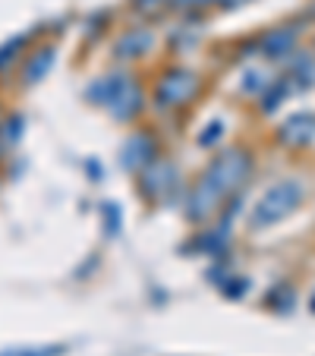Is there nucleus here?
<instances>
[{"mask_svg": "<svg viewBox=\"0 0 315 356\" xmlns=\"http://www.w3.org/2000/svg\"><path fill=\"white\" fill-rule=\"evenodd\" d=\"M252 174V155L243 148H227L224 155H218L215 161L205 168V174L199 177V183L193 186L186 202L189 221H205L211 211H218L224 199L230 193L246 183V177Z\"/></svg>", "mask_w": 315, "mask_h": 356, "instance_id": "1", "label": "nucleus"}, {"mask_svg": "<svg viewBox=\"0 0 315 356\" xmlns=\"http://www.w3.org/2000/svg\"><path fill=\"white\" fill-rule=\"evenodd\" d=\"M302 202V183L300 180H281L268 189V193L259 199L255 205L252 218H249V227L252 230H261V227H271V224L284 221L290 211L296 209Z\"/></svg>", "mask_w": 315, "mask_h": 356, "instance_id": "2", "label": "nucleus"}, {"mask_svg": "<svg viewBox=\"0 0 315 356\" xmlns=\"http://www.w3.org/2000/svg\"><path fill=\"white\" fill-rule=\"evenodd\" d=\"M202 92V79L186 67H174L158 79V88H154V101L158 108H183L195 95Z\"/></svg>", "mask_w": 315, "mask_h": 356, "instance_id": "3", "label": "nucleus"}, {"mask_svg": "<svg viewBox=\"0 0 315 356\" xmlns=\"http://www.w3.org/2000/svg\"><path fill=\"white\" fill-rule=\"evenodd\" d=\"M158 158V142L152 133H133L120 148V164L127 170H145Z\"/></svg>", "mask_w": 315, "mask_h": 356, "instance_id": "4", "label": "nucleus"}, {"mask_svg": "<svg viewBox=\"0 0 315 356\" xmlns=\"http://www.w3.org/2000/svg\"><path fill=\"white\" fill-rule=\"evenodd\" d=\"M170 186H177V168L170 161H158V158H154V161L142 170L139 189L148 195V199H161Z\"/></svg>", "mask_w": 315, "mask_h": 356, "instance_id": "5", "label": "nucleus"}, {"mask_svg": "<svg viewBox=\"0 0 315 356\" xmlns=\"http://www.w3.org/2000/svg\"><path fill=\"white\" fill-rule=\"evenodd\" d=\"M281 142L284 145H309L315 139V114L309 111H296L281 123Z\"/></svg>", "mask_w": 315, "mask_h": 356, "instance_id": "6", "label": "nucleus"}, {"mask_svg": "<svg viewBox=\"0 0 315 356\" xmlns=\"http://www.w3.org/2000/svg\"><path fill=\"white\" fill-rule=\"evenodd\" d=\"M142 108H145V98H142V88L136 86L133 79H129L127 86L120 88V95H117V98L108 104V114L114 117V120H120V123H123V120H133V117L139 114Z\"/></svg>", "mask_w": 315, "mask_h": 356, "instance_id": "7", "label": "nucleus"}, {"mask_svg": "<svg viewBox=\"0 0 315 356\" xmlns=\"http://www.w3.org/2000/svg\"><path fill=\"white\" fill-rule=\"evenodd\" d=\"M152 44H154V35L148 32V29H129V32H123L120 38L114 41V57H120V60H133V57L148 54Z\"/></svg>", "mask_w": 315, "mask_h": 356, "instance_id": "8", "label": "nucleus"}, {"mask_svg": "<svg viewBox=\"0 0 315 356\" xmlns=\"http://www.w3.org/2000/svg\"><path fill=\"white\" fill-rule=\"evenodd\" d=\"M296 29L293 26H281V29H271L265 38L259 41L261 54L271 57V60H284V57L293 54V44H296Z\"/></svg>", "mask_w": 315, "mask_h": 356, "instance_id": "9", "label": "nucleus"}, {"mask_svg": "<svg viewBox=\"0 0 315 356\" xmlns=\"http://www.w3.org/2000/svg\"><path fill=\"white\" fill-rule=\"evenodd\" d=\"M133 79V76L127 73H111V76H101V79H95L92 86L86 88V98L95 101V104H101V108H108L111 101L120 95V88L127 86V82Z\"/></svg>", "mask_w": 315, "mask_h": 356, "instance_id": "10", "label": "nucleus"}, {"mask_svg": "<svg viewBox=\"0 0 315 356\" xmlns=\"http://www.w3.org/2000/svg\"><path fill=\"white\" fill-rule=\"evenodd\" d=\"M51 67H54V47H41L38 57H32L26 67V82H38L45 79L47 73H51Z\"/></svg>", "mask_w": 315, "mask_h": 356, "instance_id": "11", "label": "nucleus"}, {"mask_svg": "<svg viewBox=\"0 0 315 356\" xmlns=\"http://www.w3.org/2000/svg\"><path fill=\"white\" fill-rule=\"evenodd\" d=\"M290 79H302V86L315 82V60L309 54H290Z\"/></svg>", "mask_w": 315, "mask_h": 356, "instance_id": "12", "label": "nucleus"}, {"mask_svg": "<svg viewBox=\"0 0 315 356\" xmlns=\"http://www.w3.org/2000/svg\"><path fill=\"white\" fill-rule=\"evenodd\" d=\"M290 95V82L287 79H277V82H271L265 92H261V111L265 114H271V111H277V104H281L284 98Z\"/></svg>", "mask_w": 315, "mask_h": 356, "instance_id": "13", "label": "nucleus"}, {"mask_svg": "<svg viewBox=\"0 0 315 356\" xmlns=\"http://www.w3.org/2000/svg\"><path fill=\"white\" fill-rule=\"evenodd\" d=\"M101 218H104V236H120L123 209L117 205V202H101Z\"/></svg>", "mask_w": 315, "mask_h": 356, "instance_id": "14", "label": "nucleus"}, {"mask_svg": "<svg viewBox=\"0 0 315 356\" xmlns=\"http://www.w3.org/2000/svg\"><path fill=\"white\" fill-rule=\"evenodd\" d=\"M268 306L277 312H290L293 309V290L287 287V284H281V287H275L268 293Z\"/></svg>", "mask_w": 315, "mask_h": 356, "instance_id": "15", "label": "nucleus"}, {"mask_svg": "<svg viewBox=\"0 0 315 356\" xmlns=\"http://www.w3.org/2000/svg\"><path fill=\"white\" fill-rule=\"evenodd\" d=\"M26 35H16V38L13 41H7V44H3V47H0V70H3V67H7V63L10 60H13V57L16 54H19V51H22V44H26Z\"/></svg>", "mask_w": 315, "mask_h": 356, "instance_id": "16", "label": "nucleus"}, {"mask_svg": "<svg viewBox=\"0 0 315 356\" xmlns=\"http://www.w3.org/2000/svg\"><path fill=\"white\" fill-rule=\"evenodd\" d=\"M208 3H227V7H243L246 0H170V7H180V10H189V7H208Z\"/></svg>", "mask_w": 315, "mask_h": 356, "instance_id": "17", "label": "nucleus"}, {"mask_svg": "<svg viewBox=\"0 0 315 356\" xmlns=\"http://www.w3.org/2000/svg\"><path fill=\"white\" fill-rule=\"evenodd\" d=\"M221 290H224V296H227V300H236V296H246L249 281H246V277H230V284H221Z\"/></svg>", "mask_w": 315, "mask_h": 356, "instance_id": "18", "label": "nucleus"}, {"mask_svg": "<svg viewBox=\"0 0 315 356\" xmlns=\"http://www.w3.org/2000/svg\"><path fill=\"white\" fill-rule=\"evenodd\" d=\"M221 133H224V123L221 120H215V123H208L205 127V133L199 136V145L202 148H208V145H215L218 139H221Z\"/></svg>", "mask_w": 315, "mask_h": 356, "instance_id": "19", "label": "nucleus"}, {"mask_svg": "<svg viewBox=\"0 0 315 356\" xmlns=\"http://www.w3.org/2000/svg\"><path fill=\"white\" fill-rule=\"evenodd\" d=\"M243 88H246V92H265V88H268V76H265V79H261V73H255V70H249L246 73V79H243Z\"/></svg>", "mask_w": 315, "mask_h": 356, "instance_id": "20", "label": "nucleus"}, {"mask_svg": "<svg viewBox=\"0 0 315 356\" xmlns=\"http://www.w3.org/2000/svg\"><path fill=\"white\" fill-rule=\"evenodd\" d=\"M19 129H22V117H13V120H7V127H3V136H7V139H19Z\"/></svg>", "mask_w": 315, "mask_h": 356, "instance_id": "21", "label": "nucleus"}, {"mask_svg": "<svg viewBox=\"0 0 315 356\" xmlns=\"http://www.w3.org/2000/svg\"><path fill=\"white\" fill-rule=\"evenodd\" d=\"M86 168L92 170V177H95V180H101V164L95 161V158H92V161H88V164H86Z\"/></svg>", "mask_w": 315, "mask_h": 356, "instance_id": "22", "label": "nucleus"}, {"mask_svg": "<svg viewBox=\"0 0 315 356\" xmlns=\"http://www.w3.org/2000/svg\"><path fill=\"white\" fill-rule=\"evenodd\" d=\"M158 3H164V0H136V7H139V10H148V7H158Z\"/></svg>", "mask_w": 315, "mask_h": 356, "instance_id": "23", "label": "nucleus"}, {"mask_svg": "<svg viewBox=\"0 0 315 356\" xmlns=\"http://www.w3.org/2000/svg\"><path fill=\"white\" fill-rule=\"evenodd\" d=\"M312 312H315V293H312Z\"/></svg>", "mask_w": 315, "mask_h": 356, "instance_id": "24", "label": "nucleus"}]
</instances>
